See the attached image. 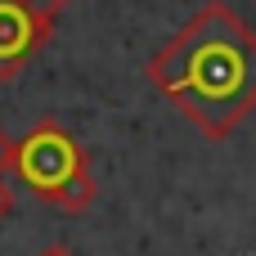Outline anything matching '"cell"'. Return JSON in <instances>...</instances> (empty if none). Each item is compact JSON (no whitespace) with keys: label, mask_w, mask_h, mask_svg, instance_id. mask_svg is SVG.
<instances>
[{"label":"cell","mask_w":256,"mask_h":256,"mask_svg":"<svg viewBox=\"0 0 256 256\" xmlns=\"http://www.w3.org/2000/svg\"><path fill=\"white\" fill-rule=\"evenodd\" d=\"M144 76L198 135L225 140L256 112V32L225 0H207L144 63Z\"/></svg>","instance_id":"6da1fadb"},{"label":"cell","mask_w":256,"mask_h":256,"mask_svg":"<svg viewBox=\"0 0 256 256\" xmlns=\"http://www.w3.org/2000/svg\"><path fill=\"white\" fill-rule=\"evenodd\" d=\"M18 4H32V9H40V14H50V18H58L72 0H18Z\"/></svg>","instance_id":"5b68a950"},{"label":"cell","mask_w":256,"mask_h":256,"mask_svg":"<svg viewBox=\"0 0 256 256\" xmlns=\"http://www.w3.org/2000/svg\"><path fill=\"white\" fill-rule=\"evenodd\" d=\"M14 176L27 184L32 198H40V202H50L58 212H72V216L90 212L94 198H99V180H94L90 153L54 117H40L14 144Z\"/></svg>","instance_id":"7a4b0ae2"},{"label":"cell","mask_w":256,"mask_h":256,"mask_svg":"<svg viewBox=\"0 0 256 256\" xmlns=\"http://www.w3.org/2000/svg\"><path fill=\"white\" fill-rule=\"evenodd\" d=\"M54 36V18L18 4V0H0V81L18 76Z\"/></svg>","instance_id":"3957f363"},{"label":"cell","mask_w":256,"mask_h":256,"mask_svg":"<svg viewBox=\"0 0 256 256\" xmlns=\"http://www.w3.org/2000/svg\"><path fill=\"white\" fill-rule=\"evenodd\" d=\"M36 256H72V248L68 243H50V248H40Z\"/></svg>","instance_id":"52a82bcc"},{"label":"cell","mask_w":256,"mask_h":256,"mask_svg":"<svg viewBox=\"0 0 256 256\" xmlns=\"http://www.w3.org/2000/svg\"><path fill=\"white\" fill-rule=\"evenodd\" d=\"M14 207H18V198H14V189H9V184L0 180V225H4V220L14 216Z\"/></svg>","instance_id":"8992f818"},{"label":"cell","mask_w":256,"mask_h":256,"mask_svg":"<svg viewBox=\"0 0 256 256\" xmlns=\"http://www.w3.org/2000/svg\"><path fill=\"white\" fill-rule=\"evenodd\" d=\"M14 144H18V140H9V130L0 126V176L14 171Z\"/></svg>","instance_id":"277c9868"}]
</instances>
